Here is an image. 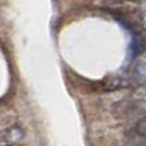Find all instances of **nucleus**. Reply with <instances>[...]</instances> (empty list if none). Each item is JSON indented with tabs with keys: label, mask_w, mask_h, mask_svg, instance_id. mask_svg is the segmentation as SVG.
Returning <instances> with one entry per match:
<instances>
[{
	"label": "nucleus",
	"mask_w": 146,
	"mask_h": 146,
	"mask_svg": "<svg viewBox=\"0 0 146 146\" xmlns=\"http://www.w3.org/2000/svg\"><path fill=\"white\" fill-rule=\"evenodd\" d=\"M135 131L139 137H143L146 139V115L145 117H140L137 120V123L135 124Z\"/></svg>",
	"instance_id": "5"
},
{
	"label": "nucleus",
	"mask_w": 146,
	"mask_h": 146,
	"mask_svg": "<svg viewBox=\"0 0 146 146\" xmlns=\"http://www.w3.org/2000/svg\"><path fill=\"white\" fill-rule=\"evenodd\" d=\"M25 133L19 126H12L0 133V143L2 145H15L23 140Z\"/></svg>",
	"instance_id": "1"
},
{
	"label": "nucleus",
	"mask_w": 146,
	"mask_h": 146,
	"mask_svg": "<svg viewBox=\"0 0 146 146\" xmlns=\"http://www.w3.org/2000/svg\"><path fill=\"white\" fill-rule=\"evenodd\" d=\"M146 47V42H145V38L143 36H139L135 34V38H133V42H131V48L135 50V54L143 51V48Z\"/></svg>",
	"instance_id": "6"
},
{
	"label": "nucleus",
	"mask_w": 146,
	"mask_h": 146,
	"mask_svg": "<svg viewBox=\"0 0 146 146\" xmlns=\"http://www.w3.org/2000/svg\"><path fill=\"white\" fill-rule=\"evenodd\" d=\"M135 111V105L130 101H120L113 107V113L117 118H124L131 115V113Z\"/></svg>",
	"instance_id": "3"
},
{
	"label": "nucleus",
	"mask_w": 146,
	"mask_h": 146,
	"mask_svg": "<svg viewBox=\"0 0 146 146\" xmlns=\"http://www.w3.org/2000/svg\"><path fill=\"white\" fill-rule=\"evenodd\" d=\"M135 76L139 82L146 83V60H140L135 66Z\"/></svg>",
	"instance_id": "4"
},
{
	"label": "nucleus",
	"mask_w": 146,
	"mask_h": 146,
	"mask_svg": "<svg viewBox=\"0 0 146 146\" xmlns=\"http://www.w3.org/2000/svg\"><path fill=\"white\" fill-rule=\"evenodd\" d=\"M127 2H139V0H127Z\"/></svg>",
	"instance_id": "7"
},
{
	"label": "nucleus",
	"mask_w": 146,
	"mask_h": 146,
	"mask_svg": "<svg viewBox=\"0 0 146 146\" xmlns=\"http://www.w3.org/2000/svg\"><path fill=\"white\" fill-rule=\"evenodd\" d=\"M126 86H129V80H126L121 76H111L101 83V88L104 91H117V89L126 88Z\"/></svg>",
	"instance_id": "2"
}]
</instances>
